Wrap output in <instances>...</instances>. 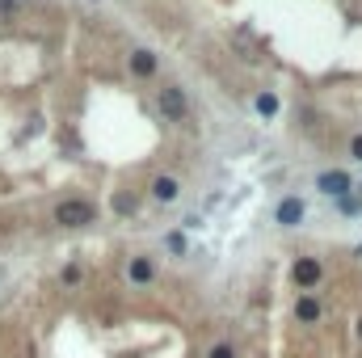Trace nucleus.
Listing matches in <instances>:
<instances>
[{
    "label": "nucleus",
    "mask_w": 362,
    "mask_h": 358,
    "mask_svg": "<svg viewBox=\"0 0 362 358\" xmlns=\"http://www.w3.org/2000/svg\"><path fill=\"white\" fill-rule=\"evenodd\" d=\"M55 224H63V228H84V224H93V207H89L84 198H63V203L55 207Z\"/></svg>",
    "instance_id": "1"
},
{
    "label": "nucleus",
    "mask_w": 362,
    "mask_h": 358,
    "mask_svg": "<svg viewBox=\"0 0 362 358\" xmlns=\"http://www.w3.org/2000/svg\"><path fill=\"white\" fill-rule=\"evenodd\" d=\"M160 114H164L169 122H181V118H186V93H181L177 84H164V89H160Z\"/></svg>",
    "instance_id": "2"
},
{
    "label": "nucleus",
    "mask_w": 362,
    "mask_h": 358,
    "mask_svg": "<svg viewBox=\"0 0 362 358\" xmlns=\"http://www.w3.org/2000/svg\"><path fill=\"white\" fill-rule=\"evenodd\" d=\"M321 274H325V270H321V262H316V257H299V262H295V270H291L295 287H304V291H312V287L321 283Z\"/></svg>",
    "instance_id": "3"
},
{
    "label": "nucleus",
    "mask_w": 362,
    "mask_h": 358,
    "mask_svg": "<svg viewBox=\"0 0 362 358\" xmlns=\"http://www.w3.org/2000/svg\"><path fill=\"white\" fill-rule=\"evenodd\" d=\"M316 190H325V194H333V198H346V190H350V173L329 169V173L316 177Z\"/></svg>",
    "instance_id": "4"
},
{
    "label": "nucleus",
    "mask_w": 362,
    "mask_h": 358,
    "mask_svg": "<svg viewBox=\"0 0 362 358\" xmlns=\"http://www.w3.org/2000/svg\"><path fill=\"white\" fill-rule=\"evenodd\" d=\"M299 219H304V203H299V198H283V203H278V224H283V228H295Z\"/></svg>",
    "instance_id": "5"
},
{
    "label": "nucleus",
    "mask_w": 362,
    "mask_h": 358,
    "mask_svg": "<svg viewBox=\"0 0 362 358\" xmlns=\"http://www.w3.org/2000/svg\"><path fill=\"white\" fill-rule=\"evenodd\" d=\"M152 279H156L152 257H131V283H135V287H148Z\"/></svg>",
    "instance_id": "6"
},
{
    "label": "nucleus",
    "mask_w": 362,
    "mask_h": 358,
    "mask_svg": "<svg viewBox=\"0 0 362 358\" xmlns=\"http://www.w3.org/2000/svg\"><path fill=\"white\" fill-rule=\"evenodd\" d=\"M295 317H299V325H316V321H321V300H316V295H304V300L295 304Z\"/></svg>",
    "instance_id": "7"
},
{
    "label": "nucleus",
    "mask_w": 362,
    "mask_h": 358,
    "mask_svg": "<svg viewBox=\"0 0 362 358\" xmlns=\"http://www.w3.org/2000/svg\"><path fill=\"white\" fill-rule=\"evenodd\" d=\"M131 72H135V76H152V72H156V55H152V51H135V55H131Z\"/></svg>",
    "instance_id": "8"
},
{
    "label": "nucleus",
    "mask_w": 362,
    "mask_h": 358,
    "mask_svg": "<svg viewBox=\"0 0 362 358\" xmlns=\"http://www.w3.org/2000/svg\"><path fill=\"white\" fill-rule=\"evenodd\" d=\"M152 198H156V203H173V198H177V181H173V177H156V181H152Z\"/></svg>",
    "instance_id": "9"
},
{
    "label": "nucleus",
    "mask_w": 362,
    "mask_h": 358,
    "mask_svg": "<svg viewBox=\"0 0 362 358\" xmlns=\"http://www.w3.org/2000/svg\"><path fill=\"white\" fill-rule=\"evenodd\" d=\"M257 114H261V118H274V114H278V97H274V93H261V97H257Z\"/></svg>",
    "instance_id": "10"
},
{
    "label": "nucleus",
    "mask_w": 362,
    "mask_h": 358,
    "mask_svg": "<svg viewBox=\"0 0 362 358\" xmlns=\"http://www.w3.org/2000/svg\"><path fill=\"white\" fill-rule=\"evenodd\" d=\"M114 211L131 215V211H135V194H118V198H114Z\"/></svg>",
    "instance_id": "11"
},
{
    "label": "nucleus",
    "mask_w": 362,
    "mask_h": 358,
    "mask_svg": "<svg viewBox=\"0 0 362 358\" xmlns=\"http://www.w3.org/2000/svg\"><path fill=\"white\" fill-rule=\"evenodd\" d=\"M80 283V266L72 262V266H63V287H76Z\"/></svg>",
    "instance_id": "12"
},
{
    "label": "nucleus",
    "mask_w": 362,
    "mask_h": 358,
    "mask_svg": "<svg viewBox=\"0 0 362 358\" xmlns=\"http://www.w3.org/2000/svg\"><path fill=\"white\" fill-rule=\"evenodd\" d=\"M207 358H236V350H232L228 342H219V346H211V350H207Z\"/></svg>",
    "instance_id": "13"
},
{
    "label": "nucleus",
    "mask_w": 362,
    "mask_h": 358,
    "mask_svg": "<svg viewBox=\"0 0 362 358\" xmlns=\"http://www.w3.org/2000/svg\"><path fill=\"white\" fill-rule=\"evenodd\" d=\"M169 249H173V253H186V236H181V232H173V236H169Z\"/></svg>",
    "instance_id": "14"
},
{
    "label": "nucleus",
    "mask_w": 362,
    "mask_h": 358,
    "mask_svg": "<svg viewBox=\"0 0 362 358\" xmlns=\"http://www.w3.org/2000/svg\"><path fill=\"white\" fill-rule=\"evenodd\" d=\"M17 4H21V0H0V13H13Z\"/></svg>",
    "instance_id": "15"
},
{
    "label": "nucleus",
    "mask_w": 362,
    "mask_h": 358,
    "mask_svg": "<svg viewBox=\"0 0 362 358\" xmlns=\"http://www.w3.org/2000/svg\"><path fill=\"white\" fill-rule=\"evenodd\" d=\"M350 152H354V156L362 160V135H354V143H350Z\"/></svg>",
    "instance_id": "16"
},
{
    "label": "nucleus",
    "mask_w": 362,
    "mask_h": 358,
    "mask_svg": "<svg viewBox=\"0 0 362 358\" xmlns=\"http://www.w3.org/2000/svg\"><path fill=\"white\" fill-rule=\"evenodd\" d=\"M358 338H362V321H358Z\"/></svg>",
    "instance_id": "17"
}]
</instances>
